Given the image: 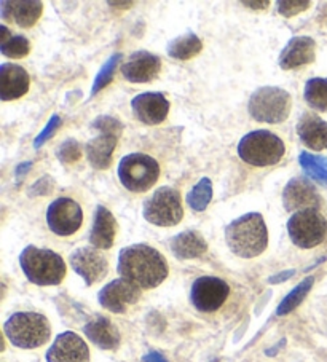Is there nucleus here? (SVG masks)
I'll list each match as a JSON object with an SVG mask.
<instances>
[{
  "label": "nucleus",
  "instance_id": "6",
  "mask_svg": "<svg viewBox=\"0 0 327 362\" xmlns=\"http://www.w3.org/2000/svg\"><path fill=\"white\" fill-rule=\"evenodd\" d=\"M91 128L98 131V136L86 144V158L94 170H109L123 123L115 117L101 115L93 120Z\"/></svg>",
  "mask_w": 327,
  "mask_h": 362
},
{
  "label": "nucleus",
  "instance_id": "30",
  "mask_svg": "<svg viewBox=\"0 0 327 362\" xmlns=\"http://www.w3.org/2000/svg\"><path fill=\"white\" fill-rule=\"evenodd\" d=\"M299 161L306 176H310L319 184L327 185V158L310 152H302L299 155Z\"/></svg>",
  "mask_w": 327,
  "mask_h": 362
},
{
  "label": "nucleus",
  "instance_id": "9",
  "mask_svg": "<svg viewBox=\"0 0 327 362\" xmlns=\"http://www.w3.org/2000/svg\"><path fill=\"white\" fill-rule=\"evenodd\" d=\"M142 216L156 227H174L184 217L180 193L173 187H160L149 197L142 206Z\"/></svg>",
  "mask_w": 327,
  "mask_h": 362
},
{
  "label": "nucleus",
  "instance_id": "25",
  "mask_svg": "<svg viewBox=\"0 0 327 362\" xmlns=\"http://www.w3.org/2000/svg\"><path fill=\"white\" fill-rule=\"evenodd\" d=\"M169 247H171L174 257L180 260H190L201 257L207 251V243L198 232L187 230V232L176 235L169 243Z\"/></svg>",
  "mask_w": 327,
  "mask_h": 362
},
{
  "label": "nucleus",
  "instance_id": "11",
  "mask_svg": "<svg viewBox=\"0 0 327 362\" xmlns=\"http://www.w3.org/2000/svg\"><path fill=\"white\" fill-rule=\"evenodd\" d=\"M47 223L53 233L71 236L84 223V212H81L80 204L72 198H58L48 206Z\"/></svg>",
  "mask_w": 327,
  "mask_h": 362
},
{
  "label": "nucleus",
  "instance_id": "3",
  "mask_svg": "<svg viewBox=\"0 0 327 362\" xmlns=\"http://www.w3.org/2000/svg\"><path fill=\"white\" fill-rule=\"evenodd\" d=\"M20 265L26 278L37 286H58L66 278V264L52 249L28 246L20 255Z\"/></svg>",
  "mask_w": 327,
  "mask_h": 362
},
{
  "label": "nucleus",
  "instance_id": "2",
  "mask_svg": "<svg viewBox=\"0 0 327 362\" xmlns=\"http://www.w3.org/2000/svg\"><path fill=\"white\" fill-rule=\"evenodd\" d=\"M225 241L230 251L241 259H254L268 246V230L259 212H249L225 227Z\"/></svg>",
  "mask_w": 327,
  "mask_h": 362
},
{
  "label": "nucleus",
  "instance_id": "20",
  "mask_svg": "<svg viewBox=\"0 0 327 362\" xmlns=\"http://www.w3.org/2000/svg\"><path fill=\"white\" fill-rule=\"evenodd\" d=\"M43 11V4L37 0H4L0 2V16L4 21L15 23L20 28H33L39 21Z\"/></svg>",
  "mask_w": 327,
  "mask_h": 362
},
{
  "label": "nucleus",
  "instance_id": "29",
  "mask_svg": "<svg viewBox=\"0 0 327 362\" xmlns=\"http://www.w3.org/2000/svg\"><path fill=\"white\" fill-rule=\"evenodd\" d=\"M308 105L319 112H327V78H310L304 91Z\"/></svg>",
  "mask_w": 327,
  "mask_h": 362
},
{
  "label": "nucleus",
  "instance_id": "34",
  "mask_svg": "<svg viewBox=\"0 0 327 362\" xmlns=\"http://www.w3.org/2000/svg\"><path fill=\"white\" fill-rule=\"evenodd\" d=\"M311 2L310 0H281L278 2V11L280 15H282L285 18H292L295 15L302 13V11L308 10L310 7Z\"/></svg>",
  "mask_w": 327,
  "mask_h": 362
},
{
  "label": "nucleus",
  "instance_id": "4",
  "mask_svg": "<svg viewBox=\"0 0 327 362\" xmlns=\"http://www.w3.org/2000/svg\"><path fill=\"white\" fill-rule=\"evenodd\" d=\"M5 337L13 346L23 349L39 348L50 340L52 327L48 320L40 313L33 311H21L11 315L4 324Z\"/></svg>",
  "mask_w": 327,
  "mask_h": 362
},
{
  "label": "nucleus",
  "instance_id": "1",
  "mask_svg": "<svg viewBox=\"0 0 327 362\" xmlns=\"http://www.w3.org/2000/svg\"><path fill=\"white\" fill-rule=\"evenodd\" d=\"M117 270L123 279L139 289H154L168 278L169 267L163 254L149 245L123 247L118 254Z\"/></svg>",
  "mask_w": 327,
  "mask_h": 362
},
{
  "label": "nucleus",
  "instance_id": "18",
  "mask_svg": "<svg viewBox=\"0 0 327 362\" xmlns=\"http://www.w3.org/2000/svg\"><path fill=\"white\" fill-rule=\"evenodd\" d=\"M134 117L144 124H160L169 114V101L161 93H142L131 101Z\"/></svg>",
  "mask_w": 327,
  "mask_h": 362
},
{
  "label": "nucleus",
  "instance_id": "35",
  "mask_svg": "<svg viewBox=\"0 0 327 362\" xmlns=\"http://www.w3.org/2000/svg\"><path fill=\"white\" fill-rule=\"evenodd\" d=\"M59 127H61V117L53 115L52 118H50V122L47 123V127L43 128L42 133L34 139V147L40 148L43 144H45L50 139V137H52L56 133V129H58Z\"/></svg>",
  "mask_w": 327,
  "mask_h": 362
},
{
  "label": "nucleus",
  "instance_id": "40",
  "mask_svg": "<svg viewBox=\"0 0 327 362\" xmlns=\"http://www.w3.org/2000/svg\"><path fill=\"white\" fill-rule=\"evenodd\" d=\"M244 7H251L253 10H263L270 7V2H267V0H263V2H241Z\"/></svg>",
  "mask_w": 327,
  "mask_h": 362
},
{
  "label": "nucleus",
  "instance_id": "10",
  "mask_svg": "<svg viewBox=\"0 0 327 362\" xmlns=\"http://www.w3.org/2000/svg\"><path fill=\"white\" fill-rule=\"evenodd\" d=\"M287 233L295 246L311 249L324 241L327 235V221L319 209L299 211L289 217Z\"/></svg>",
  "mask_w": 327,
  "mask_h": 362
},
{
  "label": "nucleus",
  "instance_id": "8",
  "mask_svg": "<svg viewBox=\"0 0 327 362\" xmlns=\"http://www.w3.org/2000/svg\"><path fill=\"white\" fill-rule=\"evenodd\" d=\"M160 177L156 160L146 153H130L118 165V179L125 189L133 193H144L152 189Z\"/></svg>",
  "mask_w": 327,
  "mask_h": 362
},
{
  "label": "nucleus",
  "instance_id": "28",
  "mask_svg": "<svg viewBox=\"0 0 327 362\" xmlns=\"http://www.w3.org/2000/svg\"><path fill=\"white\" fill-rule=\"evenodd\" d=\"M314 284V276H308L300 284H297L294 289L289 292V294L282 298L281 303L276 308V315L278 316H286L289 313L299 307V305L305 300V297L308 296V292L311 291V287Z\"/></svg>",
  "mask_w": 327,
  "mask_h": 362
},
{
  "label": "nucleus",
  "instance_id": "17",
  "mask_svg": "<svg viewBox=\"0 0 327 362\" xmlns=\"http://www.w3.org/2000/svg\"><path fill=\"white\" fill-rule=\"evenodd\" d=\"M47 362H90V349L80 335L62 332L47 351Z\"/></svg>",
  "mask_w": 327,
  "mask_h": 362
},
{
  "label": "nucleus",
  "instance_id": "19",
  "mask_svg": "<svg viewBox=\"0 0 327 362\" xmlns=\"http://www.w3.org/2000/svg\"><path fill=\"white\" fill-rule=\"evenodd\" d=\"M30 77L26 69L5 62L0 66V99L2 101H15L23 98L29 91Z\"/></svg>",
  "mask_w": 327,
  "mask_h": 362
},
{
  "label": "nucleus",
  "instance_id": "37",
  "mask_svg": "<svg viewBox=\"0 0 327 362\" xmlns=\"http://www.w3.org/2000/svg\"><path fill=\"white\" fill-rule=\"evenodd\" d=\"M294 274H295V270H286V272L278 273V274H275V276L270 278V279H268V283H270V284H280V283H285V281H287L289 278L294 276Z\"/></svg>",
  "mask_w": 327,
  "mask_h": 362
},
{
  "label": "nucleus",
  "instance_id": "12",
  "mask_svg": "<svg viewBox=\"0 0 327 362\" xmlns=\"http://www.w3.org/2000/svg\"><path fill=\"white\" fill-rule=\"evenodd\" d=\"M230 294V287L221 278L201 276L192 284L190 302L198 311L212 313L222 307Z\"/></svg>",
  "mask_w": 327,
  "mask_h": 362
},
{
  "label": "nucleus",
  "instance_id": "13",
  "mask_svg": "<svg viewBox=\"0 0 327 362\" xmlns=\"http://www.w3.org/2000/svg\"><path fill=\"white\" fill-rule=\"evenodd\" d=\"M141 289L130 281L118 278L105 284L98 294V302L103 308L112 311V313L122 315L128 307L139 302Z\"/></svg>",
  "mask_w": 327,
  "mask_h": 362
},
{
  "label": "nucleus",
  "instance_id": "31",
  "mask_svg": "<svg viewBox=\"0 0 327 362\" xmlns=\"http://www.w3.org/2000/svg\"><path fill=\"white\" fill-rule=\"evenodd\" d=\"M212 199V182L211 179L203 177L200 182L188 192L187 203L193 211H205Z\"/></svg>",
  "mask_w": 327,
  "mask_h": 362
},
{
  "label": "nucleus",
  "instance_id": "14",
  "mask_svg": "<svg viewBox=\"0 0 327 362\" xmlns=\"http://www.w3.org/2000/svg\"><path fill=\"white\" fill-rule=\"evenodd\" d=\"M69 264L79 276L84 278L86 286L96 284L98 281L105 278L107 272H109L107 259L93 247L75 249L69 257Z\"/></svg>",
  "mask_w": 327,
  "mask_h": 362
},
{
  "label": "nucleus",
  "instance_id": "16",
  "mask_svg": "<svg viewBox=\"0 0 327 362\" xmlns=\"http://www.w3.org/2000/svg\"><path fill=\"white\" fill-rule=\"evenodd\" d=\"M122 76L131 83H149L160 76L161 59L159 56L139 49L122 64Z\"/></svg>",
  "mask_w": 327,
  "mask_h": 362
},
{
  "label": "nucleus",
  "instance_id": "24",
  "mask_svg": "<svg viewBox=\"0 0 327 362\" xmlns=\"http://www.w3.org/2000/svg\"><path fill=\"white\" fill-rule=\"evenodd\" d=\"M117 235V221L112 212L104 208V206H98L96 212H94V221L90 232V243L91 246L96 249H110L114 246Z\"/></svg>",
  "mask_w": 327,
  "mask_h": 362
},
{
  "label": "nucleus",
  "instance_id": "39",
  "mask_svg": "<svg viewBox=\"0 0 327 362\" xmlns=\"http://www.w3.org/2000/svg\"><path fill=\"white\" fill-rule=\"evenodd\" d=\"M144 362H168L166 358L156 351H150L144 356Z\"/></svg>",
  "mask_w": 327,
  "mask_h": 362
},
{
  "label": "nucleus",
  "instance_id": "21",
  "mask_svg": "<svg viewBox=\"0 0 327 362\" xmlns=\"http://www.w3.org/2000/svg\"><path fill=\"white\" fill-rule=\"evenodd\" d=\"M316 58V42L311 37H292L280 54V66L285 71L311 64Z\"/></svg>",
  "mask_w": 327,
  "mask_h": 362
},
{
  "label": "nucleus",
  "instance_id": "15",
  "mask_svg": "<svg viewBox=\"0 0 327 362\" xmlns=\"http://www.w3.org/2000/svg\"><path fill=\"white\" fill-rule=\"evenodd\" d=\"M282 204L287 212H299L305 209H318L321 197L306 177H294L289 180L282 192Z\"/></svg>",
  "mask_w": 327,
  "mask_h": 362
},
{
  "label": "nucleus",
  "instance_id": "7",
  "mask_svg": "<svg viewBox=\"0 0 327 362\" xmlns=\"http://www.w3.org/2000/svg\"><path fill=\"white\" fill-rule=\"evenodd\" d=\"M248 109L256 122L276 124L287 120L292 109V98L278 86H262L253 93Z\"/></svg>",
  "mask_w": 327,
  "mask_h": 362
},
{
  "label": "nucleus",
  "instance_id": "5",
  "mask_svg": "<svg viewBox=\"0 0 327 362\" xmlns=\"http://www.w3.org/2000/svg\"><path fill=\"white\" fill-rule=\"evenodd\" d=\"M286 153V146L273 133L267 129L251 131L238 144V155L251 166L265 168L281 161Z\"/></svg>",
  "mask_w": 327,
  "mask_h": 362
},
{
  "label": "nucleus",
  "instance_id": "41",
  "mask_svg": "<svg viewBox=\"0 0 327 362\" xmlns=\"http://www.w3.org/2000/svg\"><path fill=\"white\" fill-rule=\"evenodd\" d=\"M110 7H122V8H130L133 7L134 2H109Z\"/></svg>",
  "mask_w": 327,
  "mask_h": 362
},
{
  "label": "nucleus",
  "instance_id": "36",
  "mask_svg": "<svg viewBox=\"0 0 327 362\" xmlns=\"http://www.w3.org/2000/svg\"><path fill=\"white\" fill-rule=\"evenodd\" d=\"M53 192V179L50 176H43L42 179L37 180V182L30 187L29 197H43L50 195Z\"/></svg>",
  "mask_w": 327,
  "mask_h": 362
},
{
  "label": "nucleus",
  "instance_id": "27",
  "mask_svg": "<svg viewBox=\"0 0 327 362\" xmlns=\"http://www.w3.org/2000/svg\"><path fill=\"white\" fill-rule=\"evenodd\" d=\"M0 52L7 58H24L30 52V42L23 35H13L10 34L7 26H2L0 29Z\"/></svg>",
  "mask_w": 327,
  "mask_h": 362
},
{
  "label": "nucleus",
  "instance_id": "33",
  "mask_svg": "<svg viewBox=\"0 0 327 362\" xmlns=\"http://www.w3.org/2000/svg\"><path fill=\"white\" fill-rule=\"evenodd\" d=\"M56 157L61 163L72 165L81 158V146L75 139H66L56 151Z\"/></svg>",
  "mask_w": 327,
  "mask_h": 362
},
{
  "label": "nucleus",
  "instance_id": "23",
  "mask_svg": "<svg viewBox=\"0 0 327 362\" xmlns=\"http://www.w3.org/2000/svg\"><path fill=\"white\" fill-rule=\"evenodd\" d=\"M84 332L101 349H117L120 346V330L105 316H94L84 327Z\"/></svg>",
  "mask_w": 327,
  "mask_h": 362
},
{
  "label": "nucleus",
  "instance_id": "38",
  "mask_svg": "<svg viewBox=\"0 0 327 362\" xmlns=\"http://www.w3.org/2000/svg\"><path fill=\"white\" fill-rule=\"evenodd\" d=\"M30 168H33V161H28V163H21L20 166L16 168V173H15V174H16V180H18V182H20V180H21L24 176H26Z\"/></svg>",
  "mask_w": 327,
  "mask_h": 362
},
{
  "label": "nucleus",
  "instance_id": "22",
  "mask_svg": "<svg viewBox=\"0 0 327 362\" xmlns=\"http://www.w3.org/2000/svg\"><path fill=\"white\" fill-rule=\"evenodd\" d=\"M297 134L304 146L311 151L327 148V123L313 112H306L297 123Z\"/></svg>",
  "mask_w": 327,
  "mask_h": 362
},
{
  "label": "nucleus",
  "instance_id": "32",
  "mask_svg": "<svg viewBox=\"0 0 327 362\" xmlns=\"http://www.w3.org/2000/svg\"><path fill=\"white\" fill-rule=\"evenodd\" d=\"M122 58H123V54L117 53L114 56H110V59H107L105 64L101 67V71L98 72L96 78H94L91 96H96L99 91H103L107 85L112 83V80H114V76H115V71H117V66Z\"/></svg>",
  "mask_w": 327,
  "mask_h": 362
},
{
  "label": "nucleus",
  "instance_id": "26",
  "mask_svg": "<svg viewBox=\"0 0 327 362\" xmlns=\"http://www.w3.org/2000/svg\"><path fill=\"white\" fill-rule=\"evenodd\" d=\"M166 49L171 58L179 61H188L201 53V49H203V42L200 40L198 35L188 33L180 37H176L174 40L168 43Z\"/></svg>",
  "mask_w": 327,
  "mask_h": 362
}]
</instances>
